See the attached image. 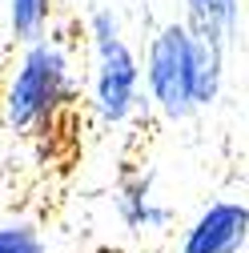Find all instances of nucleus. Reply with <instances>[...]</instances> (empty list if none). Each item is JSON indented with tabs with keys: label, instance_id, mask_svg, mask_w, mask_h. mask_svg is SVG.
<instances>
[{
	"label": "nucleus",
	"instance_id": "39448f33",
	"mask_svg": "<svg viewBox=\"0 0 249 253\" xmlns=\"http://www.w3.org/2000/svg\"><path fill=\"white\" fill-rule=\"evenodd\" d=\"M117 217L129 233H161L173 225V209L157 201L153 193V173H129L117 189Z\"/></svg>",
	"mask_w": 249,
	"mask_h": 253
},
{
	"label": "nucleus",
	"instance_id": "6e6552de",
	"mask_svg": "<svg viewBox=\"0 0 249 253\" xmlns=\"http://www.w3.org/2000/svg\"><path fill=\"white\" fill-rule=\"evenodd\" d=\"M0 253H48L33 221H4L0 225Z\"/></svg>",
	"mask_w": 249,
	"mask_h": 253
},
{
	"label": "nucleus",
	"instance_id": "0eeeda50",
	"mask_svg": "<svg viewBox=\"0 0 249 253\" xmlns=\"http://www.w3.org/2000/svg\"><path fill=\"white\" fill-rule=\"evenodd\" d=\"M52 24V0H8V33L16 44L48 37Z\"/></svg>",
	"mask_w": 249,
	"mask_h": 253
},
{
	"label": "nucleus",
	"instance_id": "20e7f679",
	"mask_svg": "<svg viewBox=\"0 0 249 253\" xmlns=\"http://www.w3.org/2000/svg\"><path fill=\"white\" fill-rule=\"evenodd\" d=\"M249 241V205L245 201H209L193 225L181 233L177 253H241Z\"/></svg>",
	"mask_w": 249,
	"mask_h": 253
},
{
	"label": "nucleus",
	"instance_id": "f03ea898",
	"mask_svg": "<svg viewBox=\"0 0 249 253\" xmlns=\"http://www.w3.org/2000/svg\"><path fill=\"white\" fill-rule=\"evenodd\" d=\"M88 41H92V109L105 125H124L141 105V60L109 8H97L88 16Z\"/></svg>",
	"mask_w": 249,
	"mask_h": 253
},
{
	"label": "nucleus",
	"instance_id": "f257e3e1",
	"mask_svg": "<svg viewBox=\"0 0 249 253\" xmlns=\"http://www.w3.org/2000/svg\"><path fill=\"white\" fill-rule=\"evenodd\" d=\"M73 60L48 37L28 41L16 69L4 84V125L12 133H37L56 121V113L73 101Z\"/></svg>",
	"mask_w": 249,
	"mask_h": 253
},
{
	"label": "nucleus",
	"instance_id": "7ed1b4c3",
	"mask_svg": "<svg viewBox=\"0 0 249 253\" xmlns=\"http://www.w3.org/2000/svg\"><path fill=\"white\" fill-rule=\"evenodd\" d=\"M145 88L149 101L169 121H189L197 105V73H193V37L185 20H169L157 28L145 52Z\"/></svg>",
	"mask_w": 249,
	"mask_h": 253
},
{
	"label": "nucleus",
	"instance_id": "423d86ee",
	"mask_svg": "<svg viewBox=\"0 0 249 253\" xmlns=\"http://www.w3.org/2000/svg\"><path fill=\"white\" fill-rule=\"evenodd\" d=\"M237 12L241 0H185V24L197 41L221 44L229 48L233 33H237Z\"/></svg>",
	"mask_w": 249,
	"mask_h": 253
}]
</instances>
